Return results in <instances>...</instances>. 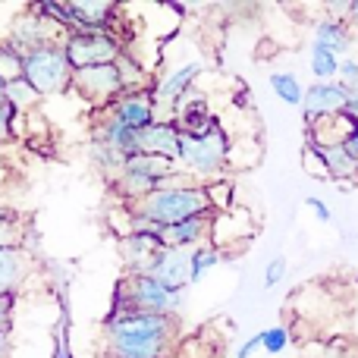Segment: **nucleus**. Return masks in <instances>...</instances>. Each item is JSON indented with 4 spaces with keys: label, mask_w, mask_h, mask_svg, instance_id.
Listing matches in <instances>:
<instances>
[{
    "label": "nucleus",
    "mask_w": 358,
    "mask_h": 358,
    "mask_svg": "<svg viewBox=\"0 0 358 358\" xmlns=\"http://www.w3.org/2000/svg\"><path fill=\"white\" fill-rule=\"evenodd\" d=\"M176 336L179 317L136 308H110L104 317V349L110 358H167Z\"/></svg>",
    "instance_id": "obj_1"
},
{
    "label": "nucleus",
    "mask_w": 358,
    "mask_h": 358,
    "mask_svg": "<svg viewBox=\"0 0 358 358\" xmlns=\"http://www.w3.org/2000/svg\"><path fill=\"white\" fill-rule=\"evenodd\" d=\"M198 214H214V204H210L208 185L189 179V182L157 189L145 195L142 201L129 204V233L136 229L157 233V227H173V223H182Z\"/></svg>",
    "instance_id": "obj_2"
},
{
    "label": "nucleus",
    "mask_w": 358,
    "mask_h": 358,
    "mask_svg": "<svg viewBox=\"0 0 358 358\" xmlns=\"http://www.w3.org/2000/svg\"><path fill=\"white\" fill-rule=\"evenodd\" d=\"M179 167L195 182L208 185L214 179H223V170L229 164V136L223 126L204 132V136H179Z\"/></svg>",
    "instance_id": "obj_3"
},
{
    "label": "nucleus",
    "mask_w": 358,
    "mask_h": 358,
    "mask_svg": "<svg viewBox=\"0 0 358 358\" xmlns=\"http://www.w3.org/2000/svg\"><path fill=\"white\" fill-rule=\"evenodd\" d=\"M185 305L182 292H173L151 280L148 273H123L113 289V305L110 308H136L148 311V315H164V317H179Z\"/></svg>",
    "instance_id": "obj_4"
},
{
    "label": "nucleus",
    "mask_w": 358,
    "mask_h": 358,
    "mask_svg": "<svg viewBox=\"0 0 358 358\" xmlns=\"http://www.w3.org/2000/svg\"><path fill=\"white\" fill-rule=\"evenodd\" d=\"M73 63H69L63 44H50V48L31 50L25 54L22 79L35 88L41 98H54V94L73 92Z\"/></svg>",
    "instance_id": "obj_5"
},
{
    "label": "nucleus",
    "mask_w": 358,
    "mask_h": 358,
    "mask_svg": "<svg viewBox=\"0 0 358 358\" xmlns=\"http://www.w3.org/2000/svg\"><path fill=\"white\" fill-rule=\"evenodd\" d=\"M73 69H88V66H107L117 63L126 54V44L117 31H69L63 41Z\"/></svg>",
    "instance_id": "obj_6"
},
{
    "label": "nucleus",
    "mask_w": 358,
    "mask_h": 358,
    "mask_svg": "<svg viewBox=\"0 0 358 358\" xmlns=\"http://www.w3.org/2000/svg\"><path fill=\"white\" fill-rule=\"evenodd\" d=\"M201 63L192 60V63H182L176 69H167L161 79L151 82V98H155V107H157V117L161 120H173L176 110L189 101L192 94V85L195 79L201 76Z\"/></svg>",
    "instance_id": "obj_7"
},
{
    "label": "nucleus",
    "mask_w": 358,
    "mask_h": 358,
    "mask_svg": "<svg viewBox=\"0 0 358 358\" xmlns=\"http://www.w3.org/2000/svg\"><path fill=\"white\" fill-rule=\"evenodd\" d=\"M66 35H69L66 29H60V25L50 22L48 16H41L35 6H29L25 13H19V16L13 19L6 41H10L19 54H31V50L50 48V44H63Z\"/></svg>",
    "instance_id": "obj_8"
},
{
    "label": "nucleus",
    "mask_w": 358,
    "mask_h": 358,
    "mask_svg": "<svg viewBox=\"0 0 358 358\" xmlns=\"http://www.w3.org/2000/svg\"><path fill=\"white\" fill-rule=\"evenodd\" d=\"M73 92L79 94L85 104H92L94 110H107L126 88H123V79H120L117 63H107V66L76 69L73 73Z\"/></svg>",
    "instance_id": "obj_9"
},
{
    "label": "nucleus",
    "mask_w": 358,
    "mask_h": 358,
    "mask_svg": "<svg viewBox=\"0 0 358 358\" xmlns=\"http://www.w3.org/2000/svg\"><path fill=\"white\" fill-rule=\"evenodd\" d=\"M349 88L340 85V82H311L305 88V98H302V120H305V129L311 126L324 123L330 117H340L346 113L349 107Z\"/></svg>",
    "instance_id": "obj_10"
},
{
    "label": "nucleus",
    "mask_w": 358,
    "mask_h": 358,
    "mask_svg": "<svg viewBox=\"0 0 358 358\" xmlns=\"http://www.w3.org/2000/svg\"><path fill=\"white\" fill-rule=\"evenodd\" d=\"M138 273H148L151 280L173 292H185V286H192V252L189 248H161Z\"/></svg>",
    "instance_id": "obj_11"
},
{
    "label": "nucleus",
    "mask_w": 358,
    "mask_h": 358,
    "mask_svg": "<svg viewBox=\"0 0 358 358\" xmlns=\"http://www.w3.org/2000/svg\"><path fill=\"white\" fill-rule=\"evenodd\" d=\"M101 113H107V117H113L117 123H123L126 129H136V132L148 129L155 120H161L157 117L155 98H151V88H142V92H123L107 110H101Z\"/></svg>",
    "instance_id": "obj_12"
},
{
    "label": "nucleus",
    "mask_w": 358,
    "mask_h": 358,
    "mask_svg": "<svg viewBox=\"0 0 358 358\" xmlns=\"http://www.w3.org/2000/svg\"><path fill=\"white\" fill-rule=\"evenodd\" d=\"M210 233H214V214H198L173 227H157V239L164 248H189V252L210 245Z\"/></svg>",
    "instance_id": "obj_13"
},
{
    "label": "nucleus",
    "mask_w": 358,
    "mask_h": 358,
    "mask_svg": "<svg viewBox=\"0 0 358 358\" xmlns=\"http://www.w3.org/2000/svg\"><path fill=\"white\" fill-rule=\"evenodd\" d=\"M73 31H113L120 22V6L113 0H69Z\"/></svg>",
    "instance_id": "obj_14"
},
{
    "label": "nucleus",
    "mask_w": 358,
    "mask_h": 358,
    "mask_svg": "<svg viewBox=\"0 0 358 358\" xmlns=\"http://www.w3.org/2000/svg\"><path fill=\"white\" fill-rule=\"evenodd\" d=\"M31 273V255L25 245L0 248V296H16L29 283Z\"/></svg>",
    "instance_id": "obj_15"
},
{
    "label": "nucleus",
    "mask_w": 358,
    "mask_h": 358,
    "mask_svg": "<svg viewBox=\"0 0 358 358\" xmlns=\"http://www.w3.org/2000/svg\"><path fill=\"white\" fill-rule=\"evenodd\" d=\"M179 126L176 120H155L148 129L138 132V155H161V157H179Z\"/></svg>",
    "instance_id": "obj_16"
},
{
    "label": "nucleus",
    "mask_w": 358,
    "mask_h": 358,
    "mask_svg": "<svg viewBox=\"0 0 358 358\" xmlns=\"http://www.w3.org/2000/svg\"><path fill=\"white\" fill-rule=\"evenodd\" d=\"M161 239L157 233H145V229H136V233L120 236V258L126 264V273H138L145 264L151 261V255L161 252Z\"/></svg>",
    "instance_id": "obj_17"
},
{
    "label": "nucleus",
    "mask_w": 358,
    "mask_h": 358,
    "mask_svg": "<svg viewBox=\"0 0 358 358\" xmlns=\"http://www.w3.org/2000/svg\"><path fill=\"white\" fill-rule=\"evenodd\" d=\"M308 155L321 164L324 176H330V179L358 176V161L343 148V145H308Z\"/></svg>",
    "instance_id": "obj_18"
},
{
    "label": "nucleus",
    "mask_w": 358,
    "mask_h": 358,
    "mask_svg": "<svg viewBox=\"0 0 358 358\" xmlns=\"http://www.w3.org/2000/svg\"><path fill=\"white\" fill-rule=\"evenodd\" d=\"M173 120H176V126H179L182 136H204V132H210V129L220 126V120L210 113V107H208V101L204 98H189L176 110Z\"/></svg>",
    "instance_id": "obj_19"
},
{
    "label": "nucleus",
    "mask_w": 358,
    "mask_h": 358,
    "mask_svg": "<svg viewBox=\"0 0 358 358\" xmlns=\"http://www.w3.org/2000/svg\"><path fill=\"white\" fill-rule=\"evenodd\" d=\"M352 41H355V31L346 25V19L340 16H324L315 22V44H324V48H330L336 57H349V50H352Z\"/></svg>",
    "instance_id": "obj_20"
},
{
    "label": "nucleus",
    "mask_w": 358,
    "mask_h": 358,
    "mask_svg": "<svg viewBox=\"0 0 358 358\" xmlns=\"http://www.w3.org/2000/svg\"><path fill=\"white\" fill-rule=\"evenodd\" d=\"M308 66H311V76L315 82H336L340 79V57L334 54L330 48L324 44H308Z\"/></svg>",
    "instance_id": "obj_21"
},
{
    "label": "nucleus",
    "mask_w": 358,
    "mask_h": 358,
    "mask_svg": "<svg viewBox=\"0 0 358 358\" xmlns=\"http://www.w3.org/2000/svg\"><path fill=\"white\" fill-rule=\"evenodd\" d=\"M88 157H92L94 167L107 176V182H113L126 164V157L120 155L117 148H110V145H104V142H94V138H92V145H88Z\"/></svg>",
    "instance_id": "obj_22"
},
{
    "label": "nucleus",
    "mask_w": 358,
    "mask_h": 358,
    "mask_svg": "<svg viewBox=\"0 0 358 358\" xmlns=\"http://www.w3.org/2000/svg\"><path fill=\"white\" fill-rule=\"evenodd\" d=\"M271 88L283 104L289 107H302V98H305V88L299 82L296 73H271Z\"/></svg>",
    "instance_id": "obj_23"
},
{
    "label": "nucleus",
    "mask_w": 358,
    "mask_h": 358,
    "mask_svg": "<svg viewBox=\"0 0 358 358\" xmlns=\"http://www.w3.org/2000/svg\"><path fill=\"white\" fill-rule=\"evenodd\" d=\"M223 261V252L217 245H201L192 252V286H198L217 264Z\"/></svg>",
    "instance_id": "obj_24"
},
{
    "label": "nucleus",
    "mask_w": 358,
    "mask_h": 358,
    "mask_svg": "<svg viewBox=\"0 0 358 358\" xmlns=\"http://www.w3.org/2000/svg\"><path fill=\"white\" fill-rule=\"evenodd\" d=\"M38 101H41V94H38L25 79H16V82H10V85H6V104H10L13 110L29 113Z\"/></svg>",
    "instance_id": "obj_25"
},
{
    "label": "nucleus",
    "mask_w": 358,
    "mask_h": 358,
    "mask_svg": "<svg viewBox=\"0 0 358 358\" xmlns=\"http://www.w3.org/2000/svg\"><path fill=\"white\" fill-rule=\"evenodd\" d=\"M22 66H25V54H19L10 41H0V79L6 85L22 79Z\"/></svg>",
    "instance_id": "obj_26"
},
{
    "label": "nucleus",
    "mask_w": 358,
    "mask_h": 358,
    "mask_svg": "<svg viewBox=\"0 0 358 358\" xmlns=\"http://www.w3.org/2000/svg\"><path fill=\"white\" fill-rule=\"evenodd\" d=\"M261 349H264L267 355H283L286 349H289V327H286V324L267 327L264 334H261Z\"/></svg>",
    "instance_id": "obj_27"
},
{
    "label": "nucleus",
    "mask_w": 358,
    "mask_h": 358,
    "mask_svg": "<svg viewBox=\"0 0 358 358\" xmlns=\"http://www.w3.org/2000/svg\"><path fill=\"white\" fill-rule=\"evenodd\" d=\"M35 10L41 16H48L50 22H57L60 29L73 31V10H69V3H63V0H41V3H35Z\"/></svg>",
    "instance_id": "obj_28"
},
{
    "label": "nucleus",
    "mask_w": 358,
    "mask_h": 358,
    "mask_svg": "<svg viewBox=\"0 0 358 358\" xmlns=\"http://www.w3.org/2000/svg\"><path fill=\"white\" fill-rule=\"evenodd\" d=\"M19 120H22V113L13 110L10 104H0V145H3V142H13V138H16Z\"/></svg>",
    "instance_id": "obj_29"
},
{
    "label": "nucleus",
    "mask_w": 358,
    "mask_h": 358,
    "mask_svg": "<svg viewBox=\"0 0 358 358\" xmlns=\"http://www.w3.org/2000/svg\"><path fill=\"white\" fill-rule=\"evenodd\" d=\"M286 277V258L280 255V258H271L264 267V286L267 289H273V286H280V280Z\"/></svg>",
    "instance_id": "obj_30"
},
{
    "label": "nucleus",
    "mask_w": 358,
    "mask_h": 358,
    "mask_svg": "<svg viewBox=\"0 0 358 358\" xmlns=\"http://www.w3.org/2000/svg\"><path fill=\"white\" fill-rule=\"evenodd\" d=\"M13 311H16V296H0V334L6 336L13 330Z\"/></svg>",
    "instance_id": "obj_31"
},
{
    "label": "nucleus",
    "mask_w": 358,
    "mask_h": 358,
    "mask_svg": "<svg viewBox=\"0 0 358 358\" xmlns=\"http://www.w3.org/2000/svg\"><path fill=\"white\" fill-rule=\"evenodd\" d=\"M50 358H73V352H69V340H66V324H63V330L54 334V355Z\"/></svg>",
    "instance_id": "obj_32"
},
{
    "label": "nucleus",
    "mask_w": 358,
    "mask_h": 358,
    "mask_svg": "<svg viewBox=\"0 0 358 358\" xmlns=\"http://www.w3.org/2000/svg\"><path fill=\"white\" fill-rule=\"evenodd\" d=\"M305 204H308V208L315 210V217H317V220H321V223H330V220H334V210H330V204H324L321 198H315V195H311Z\"/></svg>",
    "instance_id": "obj_33"
},
{
    "label": "nucleus",
    "mask_w": 358,
    "mask_h": 358,
    "mask_svg": "<svg viewBox=\"0 0 358 358\" xmlns=\"http://www.w3.org/2000/svg\"><path fill=\"white\" fill-rule=\"evenodd\" d=\"M255 352H261V334L248 336V340H242V346L236 349V358H252Z\"/></svg>",
    "instance_id": "obj_34"
},
{
    "label": "nucleus",
    "mask_w": 358,
    "mask_h": 358,
    "mask_svg": "<svg viewBox=\"0 0 358 358\" xmlns=\"http://www.w3.org/2000/svg\"><path fill=\"white\" fill-rule=\"evenodd\" d=\"M327 358H358V349L346 346V343H334V346H327Z\"/></svg>",
    "instance_id": "obj_35"
},
{
    "label": "nucleus",
    "mask_w": 358,
    "mask_h": 358,
    "mask_svg": "<svg viewBox=\"0 0 358 358\" xmlns=\"http://www.w3.org/2000/svg\"><path fill=\"white\" fill-rule=\"evenodd\" d=\"M343 19H346L349 29L358 31V0H349V3H346V16H343Z\"/></svg>",
    "instance_id": "obj_36"
},
{
    "label": "nucleus",
    "mask_w": 358,
    "mask_h": 358,
    "mask_svg": "<svg viewBox=\"0 0 358 358\" xmlns=\"http://www.w3.org/2000/svg\"><path fill=\"white\" fill-rule=\"evenodd\" d=\"M346 113H352V117L358 120V94H352V98H349V107H346Z\"/></svg>",
    "instance_id": "obj_37"
},
{
    "label": "nucleus",
    "mask_w": 358,
    "mask_h": 358,
    "mask_svg": "<svg viewBox=\"0 0 358 358\" xmlns=\"http://www.w3.org/2000/svg\"><path fill=\"white\" fill-rule=\"evenodd\" d=\"M0 104H6V82L0 79Z\"/></svg>",
    "instance_id": "obj_38"
}]
</instances>
